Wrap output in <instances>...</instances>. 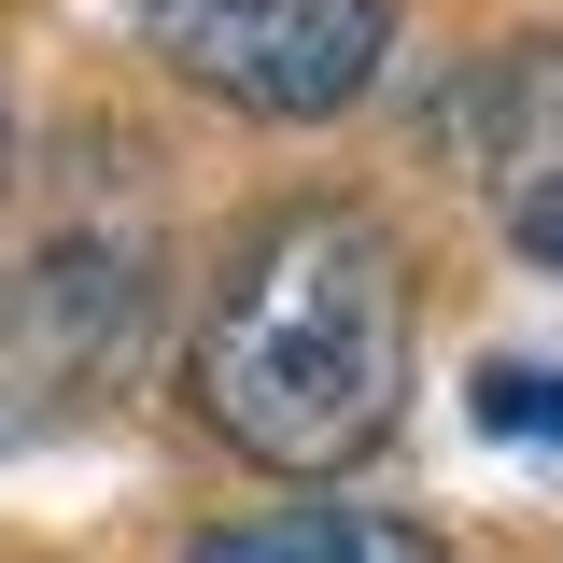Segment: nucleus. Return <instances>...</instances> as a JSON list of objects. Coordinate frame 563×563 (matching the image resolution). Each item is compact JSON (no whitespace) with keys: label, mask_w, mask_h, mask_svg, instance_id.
<instances>
[{"label":"nucleus","mask_w":563,"mask_h":563,"mask_svg":"<svg viewBox=\"0 0 563 563\" xmlns=\"http://www.w3.org/2000/svg\"><path fill=\"white\" fill-rule=\"evenodd\" d=\"M184 563H451V550L422 521H395V507H268V521L198 536Z\"/></svg>","instance_id":"4"},{"label":"nucleus","mask_w":563,"mask_h":563,"mask_svg":"<svg viewBox=\"0 0 563 563\" xmlns=\"http://www.w3.org/2000/svg\"><path fill=\"white\" fill-rule=\"evenodd\" d=\"M507 240H521L536 268H563V169H550V184H521V198H507Z\"/></svg>","instance_id":"6"},{"label":"nucleus","mask_w":563,"mask_h":563,"mask_svg":"<svg viewBox=\"0 0 563 563\" xmlns=\"http://www.w3.org/2000/svg\"><path fill=\"white\" fill-rule=\"evenodd\" d=\"M479 422L493 437H563V366H479Z\"/></svg>","instance_id":"5"},{"label":"nucleus","mask_w":563,"mask_h":563,"mask_svg":"<svg viewBox=\"0 0 563 563\" xmlns=\"http://www.w3.org/2000/svg\"><path fill=\"white\" fill-rule=\"evenodd\" d=\"M155 14V57L211 85L225 113H268V128H324L380 85V0H141Z\"/></svg>","instance_id":"2"},{"label":"nucleus","mask_w":563,"mask_h":563,"mask_svg":"<svg viewBox=\"0 0 563 563\" xmlns=\"http://www.w3.org/2000/svg\"><path fill=\"white\" fill-rule=\"evenodd\" d=\"M437 141H479L493 169L550 184L563 169V43H507L465 99H437Z\"/></svg>","instance_id":"3"},{"label":"nucleus","mask_w":563,"mask_h":563,"mask_svg":"<svg viewBox=\"0 0 563 563\" xmlns=\"http://www.w3.org/2000/svg\"><path fill=\"white\" fill-rule=\"evenodd\" d=\"M198 409L282 479L366 465L409 409V254L352 198L268 211L198 310Z\"/></svg>","instance_id":"1"}]
</instances>
